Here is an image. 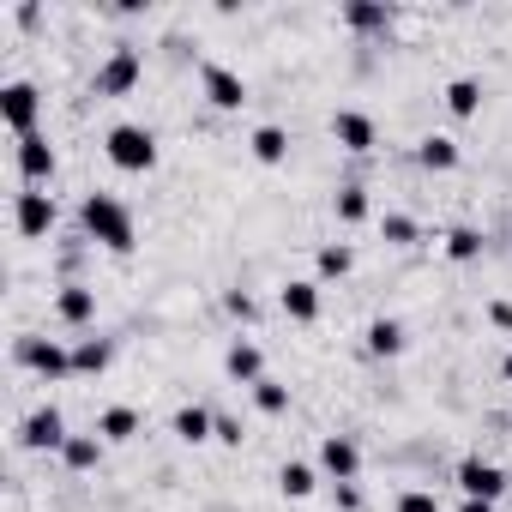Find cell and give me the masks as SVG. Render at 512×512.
<instances>
[{"label":"cell","mask_w":512,"mask_h":512,"mask_svg":"<svg viewBox=\"0 0 512 512\" xmlns=\"http://www.w3.org/2000/svg\"><path fill=\"white\" fill-rule=\"evenodd\" d=\"M79 223H85V235H91L97 247H109V253H133V241H139L133 211H127L121 199H109V193H85Z\"/></svg>","instance_id":"cell-1"},{"label":"cell","mask_w":512,"mask_h":512,"mask_svg":"<svg viewBox=\"0 0 512 512\" xmlns=\"http://www.w3.org/2000/svg\"><path fill=\"white\" fill-rule=\"evenodd\" d=\"M103 151H109V163H115L121 175H151V169H157V139H151V127L115 121V127L103 133Z\"/></svg>","instance_id":"cell-2"},{"label":"cell","mask_w":512,"mask_h":512,"mask_svg":"<svg viewBox=\"0 0 512 512\" xmlns=\"http://www.w3.org/2000/svg\"><path fill=\"white\" fill-rule=\"evenodd\" d=\"M37 115H43V91L31 79H7V85H0V121H7L13 139H31Z\"/></svg>","instance_id":"cell-3"},{"label":"cell","mask_w":512,"mask_h":512,"mask_svg":"<svg viewBox=\"0 0 512 512\" xmlns=\"http://www.w3.org/2000/svg\"><path fill=\"white\" fill-rule=\"evenodd\" d=\"M13 362L19 368H37L43 380H67L73 374V350H61L55 338H19L13 344Z\"/></svg>","instance_id":"cell-4"},{"label":"cell","mask_w":512,"mask_h":512,"mask_svg":"<svg viewBox=\"0 0 512 512\" xmlns=\"http://www.w3.org/2000/svg\"><path fill=\"white\" fill-rule=\"evenodd\" d=\"M139 73H145V55H139L133 43H121V49L97 67V97H127V91L139 85Z\"/></svg>","instance_id":"cell-5"},{"label":"cell","mask_w":512,"mask_h":512,"mask_svg":"<svg viewBox=\"0 0 512 512\" xmlns=\"http://www.w3.org/2000/svg\"><path fill=\"white\" fill-rule=\"evenodd\" d=\"M73 434H67V416L55 410V404H43V410H31L25 416V428H19V446L25 452H61Z\"/></svg>","instance_id":"cell-6"},{"label":"cell","mask_w":512,"mask_h":512,"mask_svg":"<svg viewBox=\"0 0 512 512\" xmlns=\"http://www.w3.org/2000/svg\"><path fill=\"white\" fill-rule=\"evenodd\" d=\"M458 488H464V500H500L506 488H512V476L500 470V464H488V458H464L458 464Z\"/></svg>","instance_id":"cell-7"},{"label":"cell","mask_w":512,"mask_h":512,"mask_svg":"<svg viewBox=\"0 0 512 512\" xmlns=\"http://www.w3.org/2000/svg\"><path fill=\"white\" fill-rule=\"evenodd\" d=\"M199 85H205L211 109H223V115L247 103V79H241V73H229V67H217V61H205V67H199Z\"/></svg>","instance_id":"cell-8"},{"label":"cell","mask_w":512,"mask_h":512,"mask_svg":"<svg viewBox=\"0 0 512 512\" xmlns=\"http://www.w3.org/2000/svg\"><path fill=\"white\" fill-rule=\"evenodd\" d=\"M13 157H19V175H25V187H43V181H55V145H49L43 133H31V139H13Z\"/></svg>","instance_id":"cell-9"},{"label":"cell","mask_w":512,"mask_h":512,"mask_svg":"<svg viewBox=\"0 0 512 512\" xmlns=\"http://www.w3.org/2000/svg\"><path fill=\"white\" fill-rule=\"evenodd\" d=\"M13 223H19V235H25V241H43V235L55 229V199H49V193H37V187H31V193H19Z\"/></svg>","instance_id":"cell-10"},{"label":"cell","mask_w":512,"mask_h":512,"mask_svg":"<svg viewBox=\"0 0 512 512\" xmlns=\"http://www.w3.org/2000/svg\"><path fill=\"white\" fill-rule=\"evenodd\" d=\"M332 139L362 157V151H374V121H368L362 109H338V115H332Z\"/></svg>","instance_id":"cell-11"},{"label":"cell","mask_w":512,"mask_h":512,"mask_svg":"<svg viewBox=\"0 0 512 512\" xmlns=\"http://www.w3.org/2000/svg\"><path fill=\"white\" fill-rule=\"evenodd\" d=\"M278 308H284L296 326H314V320H320V284H308V278L284 284V290H278Z\"/></svg>","instance_id":"cell-12"},{"label":"cell","mask_w":512,"mask_h":512,"mask_svg":"<svg viewBox=\"0 0 512 512\" xmlns=\"http://www.w3.org/2000/svg\"><path fill=\"white\" fill-rule=\"evenodd\" d=\"M320 470H326L332 482H356V470H362V452H356L344 434H326V446H320Z\"/></svg>","instance_id":"cell-13"},{"label":"cell","mask_w":512,"mask_h":512,"mask_svg":"<svg viewBox=\"0 0 512 512\" xmlns=\"http://www.w3.org/2000/svg\"><path fill=\"white\" fill-rule=\"evenodd\" d=\"M55 314H61L67 326H91V320H97V296L79 290V284H67V290L55 296Z\"/></svg>","instance_id":"cell-14"},{"label":"cell","mask_w":512,"mask_h":512,"mask_svg":"<svg viewBox=\"0 0 512 512\" xmlns=\"http://www.w3.org/2000/svg\"><path fill=\"white\" fill-rule=\"evenodd\" d=\"M223 368H229V380H241V386H260V380H266V362H260V350H253V344H235V350L223 356Z\"/></svg>","instance_id":"cell-15"},{"label":"cell","mask_w":512,"mask_h":512,"mask_svg":"<svg viewBox=\"0 0 512 512\" xmlns=\"http://www.w3.org/2000/svg\"><path fill=\"white\" fill-rule=\"evenodd\" d=\"M416 163H422V169H440V175H446V169H458V145H452L446 133H428V139L416 145Z\"/></svg>","instance_id":"cell-16"},{"label":"cell","mask_w":512,"mask_h":512,"mask_svg":"<svg viewBox=\"0 0 512 512\" xmlns=\"http://www.w3.org/2000/svg\"><path fill=\"white\" fill-rule=\"evenodd\" d=\"M175 434H181L187 446H199V440H211V434H217V416H211V410H199V404H187V410H175Z\"/></svg>","instance_id":"cell-17"},{"label":"cell","mask_w":512,"mask_h":512,"mask_svg":"<svg viewBox=\"0 0 512 512\" xmlns=\"http://www.w3.org/2000/svg\"><path fill=\"white\" fill-rule=\"evenodd\" d=\"M344 25H350V31H386V25H392V7H380V0H350V7H344Z\"/></svg>","instance_id":"cell-18"},{"label":"cell","mask_w":512,"mask_h":512,"mask_svg":"<svg viewBox=\"0 0 512 512\" xmlns=\"http://www.w3.org/2000/svg\"><path fill=\"white\" fill-rule=\"evenodd\" d=\"M97 434H103V440H115V446H121V440H133V434H139V410H127V404L103 410V416H97Z\"/></svg>","instance_id":"cell-19"},{"label":"cell","mask_w":512,"mask_h":512,"mask_svg":"<svg viewBox=\"0 0 512 512\" xmlns=\"http://www.w3.org/2000/svg\"><path fill=\"white\" fill-rule=\"evenodd\" d=\"M247 145H253V157H260V163H284L290 157V133L284 127H253Z\"/></svg>","instance_id":"cell-20"},{"label":"cell","mask_w":512,"mask_h":512,"mask_svg":"<svg viewBox=\"0 0 512 512\" xmlns=\"http://www.w3.org/2000/svg\"><path fill=\"white\" fill-rule=\"evenodd\" d=\"M446 109H452L458 121H470V115L482 109V85H476V79H452V85H446Z\"/></svg>","instance_id":"cell-21"},{"label":"cell","mask_w":512,"mask_h":512,"mask_svg":"<svg viewBox=\"0 0 512 512\" xmlns=\"http://www.w3.org/2000/svg\"><path fill=\"white\" fill-rule=\"evenodd\" d=\"M61 458H67V470H91V464L103 458V434H73V440L61 446Z\"/></svg>","instance_id":"cell-22"},{"label":"cell","mask_w":512,"mask_h":512,"mask_svg":"<svg viewBox=\"0 0 512 512\" xmlns=\"http://www.w3.org/2000/svg\"><path fill=\"white\" fill-rule=\"evenodd\" d=\"M404 350V326L398 320H374L368 326V356H398Z\"/></svg>","instance_id":"cell-23"},{"label":"cell","mask_w":512,"mask_h":512,"mask_svg":"<svg viewBox=\"0 0 512 512\" xmlns=\"http://www.w3.org/2000/svg\"><path fill=\"white\" fill-rule=\"evenodd\" d=\"M278 488H284L290 500H308V494L320 488V476H314V464H284V470H278Z\"/></svg>","instance_id":"cell-24"},{"label":"cell","mask_w":512,"mask_h":512,"mask_svg":"<svg viewBox=\"0 0 512 512\" xmlns=\"http://www.w3.org/2000/svg\"><path fill=\"white\" fill-rule=\"evenodd\" d=\"M103 368H109V344L85 338V344L73 350V374H103Z\"/></svg>","instance_id":"cell-25"},{"label":"cell","mask_w":512,"mask_h":512,"mask_svg":"<svg viewBox=\"0 0 512 512\" xmlns=\"http://www.w3.org/2000/svg\"><path fill=\"white\" fill-rule=\"evenodd\" d=\"M253 404H260L266 416H284V410H290V386H278V380H260V386H253Z\"/></svg>","instance_id":"cell-26"},{"label":"cell","mask_w":512,"mask_h":512,"mask_svg":"<svg viewBox=\"0 0 512 512\" xmlns=\"http://www.w3.org/2000/svg\"><path fill=\"white\" fill-rule=\"evenodd\" d=\"M314 266H320V278H344V272L356 266V253L338 241V247H320V260H314Z\"/></svg>","instance_id":"cell-27"},{"label":"cell","mask_w":512,"mask_h":512,"mask_svg":"<svg viewBox=\"0 0 512 512\" xmlns=\"http://www.w3.org/2000/svg\"><path fill=\"white\" fill-rule=\"evenodd\" d=\"M446 253H452V260H476V253H482V235H476V229H452V235H446Z\"/></svg>","instance_id":"cell-28"},{"label":"cell","mask_w":512,"mask_h":512,"mask_svg":"<svg viewBox=\"0 0 512 512\" xmlns=\"http://www.w3.org/2000/svg\"><path fill=\"white\" fill-rule=\"evenodd\" d=\"M338 217H344V223H362V217H368V193H362V187H344V193H338Z\"/></svg>","instance_id":"cell-29"},{"label":"cell","mask_w":512,"mask_h":512,"mask_svg":"<svg viewBox=\"0 0 512 512\" xmlns=\"http://www.w3.org/2000/svg\"><path fill=\"white\" fill-rule=\"evenodd\" d=\"M380 235H386L392 247H410V241H416V223H410V217H386V223H380Z\"/></svg>","instance_id":"cell-30"},{"label":"cell","mask_w":512,"mask_h":512,"mask_svg":"<svg viewBox=\"0 0 512 512\" xmlns=\"http://www.w3.org/2000/svg\"><path fill=\"white\" fill-rule=\"evenodd\" d=\"M398 512H440V500H434L428 488H404V494H398Z\"/></svg>","instance_id":"cell-31"},{"label":"cell","mask_w":512,"mask_h":512,"mask_svg":"<svg viewBox=\"0 0 512 512\" xmlns=\"http://www.w3.org/2000/svg\"><path fill=\"white\" fill-rule=\"evenodd\" d=\"M235 320H253V314H260V308H253V296H241V290H229V302H223Z\"/></svg>","instance_id":"cell-32"},{"label":"cell","mask_w":512,"mask_h":512,"mask_svg":"<svg viewBox=\"0 0 512 512\" xmlns=\"http://www.w3.org/2000/svg\"><path fill=\"white\" fill-rule=\"evenodd\" d=\"M211 440H223V446H241V422H229V416H217V434Z\"/></svg>","instance_id":"cell-33"},{"label":"cell","mask_w":512,"mask_h":512,"mask_svg":"<svg viewBox=\"0 0 512 512\" xmlns=\"http://www.w3.org/2000/svg\"><path fill=\"white\" fill-rule=\"evenodd\" d=\"M488 320H494L500 332H512V302H494V308H488Z\"/></svg>","instance_id":"cell-34"},{"label":"cell","mask_w":512,"mask_h":512,"mask_svg":"<svg viewBox=\"0 0 512 512\" xmlns=\"http://www.w3.org/2000/svg\"><path fill=\"white\" fill-rule=\"evenodd\" d=\"M458 512H494V506H488V500H464Z\"/></svg>","instance_id":"cell-35"},{"label":"cell","mask_w":512,"mask_h":512,"mask_svg":"<svg viewBox=\"0 0 512 512\" xmlns=\"http://www.w3.org/2000/svg\"><path fill=\"white\" fill-rule=\"evenodd\" d=\"M500 380H506V386H512V356H506V362H500Z\"/></svg>","instance_id":"cell-36"}]
</instances>
